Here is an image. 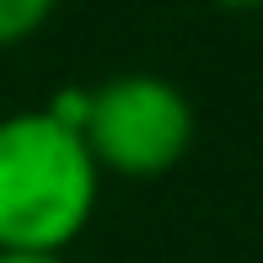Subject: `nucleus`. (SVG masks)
Instances as JSON below:
<instances>
[{
    "instance_id": "nucleus-1",
    "label": "nucleus",
    "mask_w": 263,
    "mask_h": 263,
    "mask_svg": "<svg viewBox=\"0 0 263 263\" xmlns=\"http://www.w3.org/2000/svg\"><path fill=\"white\" fill-rule=\"evenodd\" d=\"M86 135L49 107L0 118V253H70L102 199Z\"/></svg>"
},
{
    "instance_id": "nucleus-2",
    "label": "nucleus",
    "mask_w": 263,
    "mask_h": 263,
    "mask_svg": "<svg viewBox=\"0 0 263 263\" xmlns=\"http://www.w3.org/2000/svg\"><path fill=\"white\" fill-rule=\"evenodd\" d=\"M86 135L102 177L129 183H156L194 151L199 118L177 81L156 70H124L86 91Z\"/></svg>"
},
{
    "instance_id": "nucleus-3",
    "label": "nucleus",
    "mask_w": 263,
    "mask_h": 263,
    "mask_svg": "<svg viewBox=\"0 0 263 263\" xmlns=\"http://www.w3.org/2000/svg\"><path fill=\"white\" fill-rule=\"evenodd\" d=\"M54 11H59V0H0V54L38 38L54 22Z\"/></svg>"
},
{
    "instance_id": "nucleus-4",
    "label": "nucleus",
    "mask_w": 263,
    "mask_h": 263,
    "mask_svg": "<svg viewBox=\"0 0 263 263\" xmlns=\"http://www.w3.org/2000/svg\"><path fill=\"white\" fill-rule=\"evenodd\" d=\"M0 263H70L65 253H0Z\"/></svg>"
},
{
    "instance_id": "nucleus-5",
    "label": "nucleus",
    "mask_w": 263,
    "mask_h": 263,
    "mask_svg": "<svg viewBox=\"0 0 263 263\" xmlns=\"http://www.w3.org/2000/svg\"><path fill=\"white\" fill-rule=\"evenodd\" d=\"M215 11H231V16H247V11H263V0H204Z\"/></svg>"
}]
</instances>
